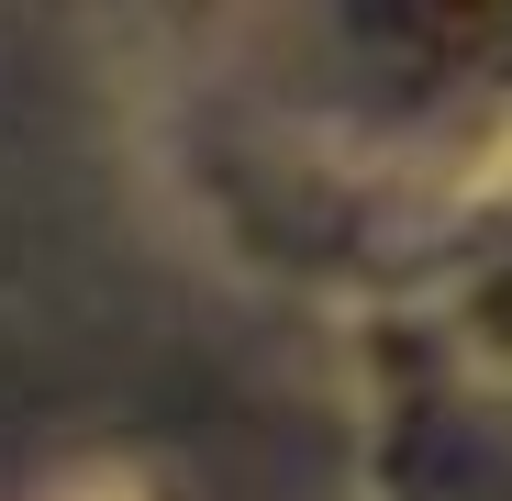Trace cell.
<instances>
[{
  "label": "cell",
  "instance_id": "obj_1",
  "mask_svg": "<svg viewBox=\"0 0 512 501\" xmlns=\"http://www.w3.org/2000/svg\"><path fill=\"white\" fill-rule=\"evenodd\" d=\"M501 323H512V290H501Z\"/></svg>",
  "mask_w": 512,
  "mask_h": 501
}]
</instances>
